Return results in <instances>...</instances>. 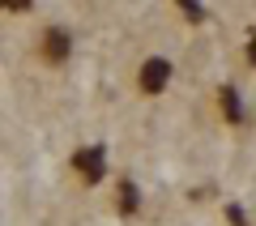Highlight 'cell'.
Masks as SVG:
<instances>
[{
    "label": "cell",
    "instance_id": "obj_2",
    "mask_svg": "<svg viewBox=\"0 0 256 226\" xmlns=\"http://www.w3.org/2000/svg\"><path fill=\"white\" fill-rule=\"evenodd\" d=\"M73 171L82 175L86 184H102L107 180V150H102V145H82L73 154Z\"/></svg>",
    "mask_w": 256,
    "mask_h": 226
},
{
    "label": "cell",
    "instance_id": "obj_9",
    "mask_svg": "<svg viewBox=\"0 0 256 226\" xmlns=\"http://www.w3.org/2000/svg\"><path fill=\"white\" fill-rule=\"evenodd\" d=\"M248 64H252V68H256V30H252V34H248Z\"/></svg>",
    "mask_w": 256,
    "mask_h": 226
},
{
    "label": "cell",
    "instance_id": "obj_1",
    "mask_svg": "<svg viewBox=\"0 0 256 226\" xmlns=\"http://www.w3.org/2000/svg\"><path fill=\"white\" fill-rule=\"evenodd\" d=\"M171 60H166V56H150L146 64H141V72H137V86H141V94H150V98H154V94H162L166 86H171Z\"/></svg>",
    "mask_w": 256,
    "mask_h": 226
},
{
    "label": "cell",
    "instance_id": "obj_8",
    "mask_svg": "<svg viewBox=\"0 0 256 226\" xmlns=\"http://www.w3.org/2000/svg\"><path fill=\"white\" fill-rule=\"evenodd\" d=\"M30 0H0V13H30Z\"/></svg>",
    "mask_w": 256,
    "mask_h": 226
},
{
    "label": "cell",
    "instance_id": "obj_3",
    "mask_svg": "<svg viewBox=\"0 0 256 226\" xmlns=\"http://www.w3.org/2000/svg\"><path fill=\"white\" fill-rule=\"evenodd\" d=\"M68 56H73V34L64 26H47L43 30V60L47 64H64Z\"/></svg>",
    "mask_w": 256,
    "mask_h": 226
},
{
    "label": "cell",
    "instance_id": "obj_5",
    "mask_svg": "<svg viewBox=\"0 0 256 226\" xmlns=\"http://www.w3.org/2000/svg\"><path fill=\"white\" fill-rule=\"evenodd\" d=\"M218 107H222V120L226 124H244V98H239L235 86H222L218 90Z\"/></svg>",
    "mask_w": 256,
    "mask_h": 226
},
{
    "label": "cell",
    "instance_id": "obj_7",
    "mask_svg": "<svg viewBox=\"0 0 256 226\" xmlns=\"http://www.w3.org/2000/svg\"><path fill=\"white\" fill-rule=\"evenodd\" d=\"M222 218H226L230 226H248V209L235 205V200H226V205H222Z\"/></svg>",
    "mask_w": 256,
    "mask_h": 226
},
{
    "label": "cell",
    "instance_id": "obj_6",
    "mask_svg": "<svg viewBox=\"0 0 256 226\" xmlns=\"http://www.w3.org/2000/svg\"><path fill=\"white\" fill-rule=\"evenodd\" d=\"M180 13L192 22V26H201V22L210 18V13H205V4H196V0H180Z\"/></svg>",
    "mask_w": 256,
    "mask_h": 226
},
{
    "label": "cell",
    "instance_id": "obj_4",
    "mask_svg": "<svg viewBox=\"0 0 256 226\" xmlns=\"http://www.w3.org/2000/svg\"><path fill=\"white\" fill-rule=\"evenodd\" d=\"M116 214L120 218H137L141 214V188L132 180H120L116 184Z\"/></svg>",
    "mask_w": 256,
    "mask_h": 226
}]
</instances>
